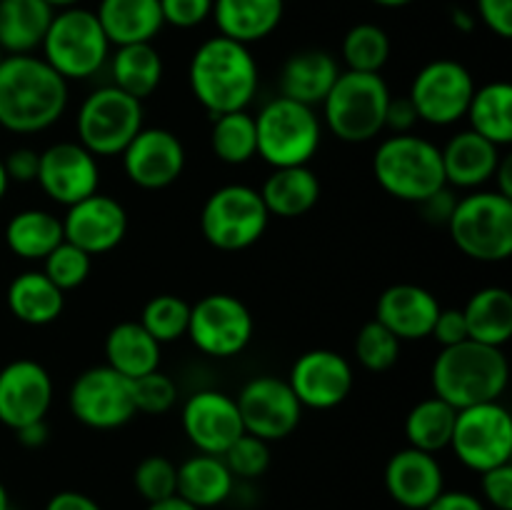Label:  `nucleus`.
I'll return each instance as SVG.
<instances>
[{
	"mask_svg": "<svg viewBox=\"0 0 512 510\" xmlns=\"http://www.w3.org/2000/svg\"><path fill=\"white\" fill-rule=\"evenodd\" d=\"M68 80L40 55H5L0 63V125L10 133H43L68 108Z\"/></svg>",
	"mask_w": 512,
	"mask_h": 510,
	"instance_id": "nucleus-1",
	"label": "nucleus"
},
{
	"mask_svg": "<svg viewBox=\"0 0 512 510\" xmlns=\"http://www.w3.org/2000/svg\"><path fill=\"white\" fill-rule=\"evenodd\" d=\"M190 90L210 118L233 110H248L258 93V63L250 45L213 35L203 40L190 58Z\"/></svg>",
	"mask_w": 512,
	"mask_h": 510,
	"instance_id": "nucleus-2",
	"label": "nucleus"
},
{
	"mask_svg": "<svg viewBox=\"0 0 512 510\" xmlns=\"http://www.w3.org/2000/svg\"><path fill=\"white\" fill-rule=\"evenodd\" d=\"M433 393L455 410L493 403L503 398L510 383V363L503 348L463 340L443 348L430 370Z\"/></svg>",
	"mask_w": 512,
	"mask_h": 510,
	"instance_id": "nucleus-3",
	"label": "nucleus"
},
{
	"mask_svg": "<svg viewBox=\"0 0 512 510\" xmlns=\"http://www.w3.org/2000/svg\"><path fill=\"white\" fill-rule=\"evenodd\" d=\"M373 175L385 193L415 205L448 185L438 145L413 133L388 135L375 148Z\"/></svg>",
	"mask_w": 512,
	"mask_h": 510,
	"instance_id": "nucleus-4",
	"label": "nucleus"
},
{
	"mask_svg": "<svg viewBox=\"0 0 512 510\" xmlns=\"http://www.w3.org/2000/svg\"><path fill=\"white\" fill-rule=\"evenodd\" d=\"M390 88L380 73L340 70L323 100V120L343 143H368L385 130Z\"/></svg>",
	"mask_w": 512,
	"mask_h": 510,
	"instance_id": "nucleus-5",
	"label": "nucleus"
},
{
	"mask_svg": "<svg viewBox=\"0 0 512 510\" xmlns=\"http://www.w3.org/2000/svg\"><path fill=\"white\" fill-rule=\"evenodd\" d=\"M110 40L105 38L95 10L65 8L55 10L45 38L40 43V58L65 80H88L108 63Z\"/></svg>",
	"mask_w": 512,
	"mask_h": 510,
	"instance_id": "nucleus-6",
	"label": "nucleus"
},
{
	"mask_svg": "<svg viewBox=\"0 0 512 510\" xmlns=\"http://www.w3.org/2000/svg\"><path fill=\"white\" fill-rule=\"evenodd\" d=\"M448 230L463 255L480 263H503L512 255V200L498 190H473L455 200Z\"/></svg>",
	"mask_w": 512,
	"mask_h": 510,
	"instance_id": "nucleus-7",
	"label": "nucleus"
},
{
	"mask_svg": "<svg viewBox=\"0 0 512 510\" xmlns=\"http://www.w3.org/2000/svg\"><path fill=\"white\" fill-rule=\"evenodd\" d=\"M255 135L258 155L270 168L308 165L323 140V120L310 105L278 95L255 115Z\"/></svg>",
	"mask_w": 512,
	"mask_h": 510,
	"instance_id": "nucleus-8",
	"label": "nucleus"
},
{
	"mask_svg": "<svg viewBox=\"0 0 512 510\" xmlns=\"http://www.w3.org/2000/svg\"><path fill=\"white\" fill-rule=\"evenodd\" d=\"M270 213L260 190L230 183L210 193L200 210V233L213 248L235 253L258 243L268 230Z\"/></svg>",
	"mask_w": 512,
	"mask_h": 510,
	"instance_id": "nucleus-9",
	"label": "nucleus"
},
{
	"mask_svg": "<svg viewBox=\"0 0 512 510\" xmlns=\"http://www.w3.org/2000/svg\"><path fill=\"white\" fill-rule=\"evenodd\" d=\"M75 128H78V143L95 158L120 155L145 128L143 103L115 85H103L80 103Z\"/></svg>",
	"mask_w": 512,
	"mask_h": 510,
	"instance_id": "nucleus-10",
	"label": "nucleus"
},
{
	"mask_svg": "<svg viewBox=\"0 0 512 510\" xmlns=\"http://www.w3.org/2000/svg\"><path fill=\"white\" fill-rule=\"evenodd\" d=\"M455 458L475 473L510 463L512 458V415L500 400L460 408L455 415L453 438Z\"/></svg>",
	"mask_w": 512,
	"mask_h": 510,
	"instance_id": "nucleus-11",
	"label": "nucleus"
},
{
	"mask_svg": "<svg viewBox=\"0 0 512 510\" xmlns=\"http://www.w3.org/2000/svg\"><path fill=\"white\" fill-rule=\"evenodd\" d=\"M475 78L463 63L450 58L430 60L418 70L410 85V103L418 120L428 125H453L465 118L475 93Z\"/></svg>",
	"mask_w": 512,
	"mask_h": 510,
	"instance_id": "nucleus-12",
	"label": "nucleus"
},
{
	"mask_svg": "<svg viewBox=\"0 0 512 510\" xmlns=\"http://www.w3.org/2000/svg\"><path fill=\"white\" fill-rule=\"evenodd\" d=\"M70 413L93 430H118L138 415L133 403V380L108 365L83 370L68 393Z\"/></svg>",
	"mask_w": 512,
	"mask_h": 510,
	"instance_id": "nucleus-13",
	"label": "nucleus"
},
{
	"mask_svg": "<svg viewBox=\"0 0 512 510\" xmlns=\"http://www.w3.org/2000/svg\"><path fill=\"white\" fill-rule=\"evenodd\" d=\"M253 333V313L235 295L213 293L190 305L188 338L210 358H233L243 353Z\"/></svg>",
	"mask_w": 512,
	"mask_h": 510,
	"instance_id": "nucleus-14",
	"label": "nucleus"
},
{
	"mask_svg": "<svg viewBox=\"0 0 512 510\" xmlns=\"http://www.w3.org/2000/svg\"><path fill=\"white\" fill-rule=\"evenodd\" d=\"M235 403H238L245 433L268 440V443L293 435L303 418V405L295 398L290 383L275 375H258L248 380L243 390L235 395Z\"/></svg>",
	"mask_w": 512,
	"mask_h": 510,
	"instance_id": "nucleus-15",
	"label": "nucleus"
},
{
	"mask_svg": "<svg viewBox=\"0 0 512 510\" xmlns=\"http://www.w3.org/2000/svg\"><path fill=\"white\" fill-rule=\"evenodd\" d=\"M288 383L303 408L330 410L348 398L355 375L350 360L338 350L315 348L298 355L290 368Z\"/></svg>",
	"mask_w": 512,
	"mask_h": 510,
	"instance_id": "nucleus-16",
	"label": "nucleus"
},
{
	"mask_svg": "<svg viewBox=\"0 0 512 510\" xmlns=\"http://www.w3.org/2000/svg\"><path fill=\"white\" fill-rule=\"evenodd\" d=\"M35 183L50 200L68 208V205H75L78 200L98 193V158L80 143L60 140V143L48 145L40 153Z\"/></svg>",
	"mask_w": 512,
	"mask_h": 510,
	"instance_id": "nucleus-17",
	"label": "nucleus"
},
{
	"mask_svg": "<svg viewBox=\"0 0 512 510\" xmlns=\"http://www.w3.org/2000/svg\"><path fill=\"white\" fill-rule=\"evenodd\" d=\"M183 433L198 453L223 455L245 433L238 403L223 390H198L183 405Z\"/></svg>",
	"mask_w": 512,
	"mask_h": 510,
	"instance_id": "nucleus-18",
	"label": "nucleus"
},
{
	"mask_svg": "<svg viewBox=\"0 0 512 510\" xmlns=\"http://www.w3.org/2000/svg\"><path fill=\"white\" fill-rule=\"evenodd\" d=\"M130 183L143 190H163L185 170V148L168 128H143L120 153Z\"/></svg>",
	"mask_w": 512,
	"mask_h": 510,
	"instance_id": "nucleus-19",
	"label": "nucleus"
},
{
	"mask_svg": "<svg viewBox=\"0 0 512 510\" xmlns=\"http://www.w3.org/2000/svg\"><path fill=\"white\" fill-rule=\"evenodd\" d=\"M53 405V378L38 360L20 358L0 370V423L10 430L45 420Z\"/></svg>",
	"mask_w": 512,
	"mask_h": 510,
	"instance_id": "nucleus-20",
	"label": "nucleus"
},
{
	"mask_svg": "<svg viewBox=\"0 0 512 510\" xmlns=\"http://www.w3.org/2000/svg\"><path fill=\"white\" fill-rule=\"evenodd\" d=\"M128 233V213L115 198L93 193L68 205L63 218V238L88 255L110 253Z\"/></svg>",
	"mask_w": 512,
	"mask_h": 510,
	"instance_id": "nucleus-21",
	"label": "nucleus"
},
{
	"mask_svg": "<svg viewBox=\"0 0 512 510\" xmlns=\"http://www.w3.org/2000/svg\"><path fill=\"white\" fill-rule=\"evenodd\" d=\"M383 480L390 498L408 510H425L445 490L438 458L410 445L388 460Z\"/></svg>",
	"mask_w": 512,
	"mask_h": 510,
	"instance_id": "nucleus-22",
	"label": "nucleus"
},
{
	"mask_svg": "<svg viewBox=\"0 0 512 510\" xmlns=\"http://www.w3.org/2000/svg\"><path fill=\"white\" fill-rule=\"evenodd\" d=\"M438 313V298L428 288L413 283L390 285L380 293L375 305V320L383 323L400 343L430 338Z\"/></svg>",
	"mask_w": 512,
	"mask_h": 510,
	"instance_id": "nucleus-23",
	"label": "nucleus"
},
{
	"mask_svg": "<svg viewBox=\"0 0 512 510\" xmlns=\"http://www.w3.org/2000/svg\"><path fill=\"white\" fill-rule=\"evenodd\" d=\"M338 75L340 65L328 50L305 48L285 60L280 68L278 88L283 98L315 108V105H323Z\"/></svg>",
	"mask_w": 512,
	"mask_h": 510,
	"instance_id": "nucleus-24",
	"label": "nucleus"
},
{
	"mask_svg": "<svg viewBox=\"0 0 512 510\" xmlns=\"http://www.w3.org/2000/svg\"><path fill=\"white\" fill-rule=\"evenodd\" d=\"M443 155L445 183L453 188L475 190L493 180L495 168L500 163V148L475 130H460L440 148Z\"/></svg>",
	"mask_w": 512,
	"mask_h": 510,
	"instance_id": "nucleus-25",
	"label": "nucleus"
},
{
	"mask_svg": "<svg viewBox=\"0 0 512 510\" xmlns=\"http://www.w3.org/2000/svg\"><path fill=\"white\" fill-rule=\"evenodd\" d=\"M285 13V0H213L210 18L218 35L250 45L275 33Z\"/></svg>",
	"mask_w": 512,
	"mask_h": 510,
	"instance_id": "nucleus-26",
	"label": "nucleus"
},
{
	"mask_svg": "<svg viewBox=\"0 0 512 510\" xmlns=\"http://www.w3.org/2000/svg\"><path fill=\"white\" fill-rule=\"evenodd\" d=\"M95 15L110 45L153 43L163 30L160 0H100Z\"/></svg>",
	"mask_w": 512,
	"mask_h": 510,
	"instance_id": "nucleus-27",
	"label": "nucleus"
},
{
	"mask_svg": "<svg viewBox=\"0 0 512 510\" xmlns=\"http://www.w3.org/2000/svg\"><path fill=\"white\" fill-rule=\"evenodd\" d=\"M320 180L308 165L293 168H273L260 188L270 218H300L310 213L320 200Z\"/></svg>",
	"mask_w": 512,
	"mask_h": 510,
	"instance_id": "nucleus-28",
	"label": "nucleus"
},
{
	"mask_svg": "<svg viewBox=\"0 0 512 510\" xmlns=\"http://www.w3.org/2000/svg\"><path fill=\"white\" fill-rule=\"evenodd\" d=\"M105 365L118 370L128 380L148 375L160 368V343L133 320L113 325L105 335Z\"/></svg>",
	"mask_w": 512,
	"mask_h": 510,
	"instance_id": "nucleus-29",
	"label": "nucleus"
},
{
	"mask_svg": "<svg viewBox=\"0 0 512 510\" xmlns=\"http://www.w3.org/2000/svg\"><path fill=\"white\" fill-rule=\"evenodd\" d=\"M235 478L220 455L198 453L178 465V490L183 500L198 510L215 508L233 495Z\"/></svg>",
	"mask_w": 512,
	"mask_h": 510,
	"instance_id": "nucleus-30",
	"label": "nucleus"
},
{
	"mask_svg": "<svg viewBox=\"0 0 512 510\" xmlns=\"http://www.w3.org/2000/svg\"><path fill=\"white\" fill-rule=\"evenodd\" d=\"M55 10L45 0H0V48L28 55L40 48Z\"/></svg>",
	"mask_w": 512,
	"mask_h": 510,
	"instance_id": "nucleus-31",
	"label": "nucleus"
},
{
	"mask_svg": "<svg viewBox=\"0 0 512 510\" xmlns=\"http://www.w3.org/2000/svg\"><path fill=\"white\" fill-rule=\"evenodd\" d=\"M8 308L20 323L48 325L63 313L65 293L43 270H25L8 285Z\"/></svg>",
	"mask_w": 512,
	"mask_h": 510,
	"instance_id": "nucleus-32",
	"label": "nucleus"
},
{
	"mask_svg": "<svg viewBox=\"0 0 512 510\" xmlns=\"http://www.w3.org/2000/svg\"><path fill=\"white\" fill-rule=\"evenodd\" d=\"M468 338L503 348L512 338V295L508 288L488 285L473 293L463 308Z\"/></svg>",
	"mask_w": 512,
	"mask_h": 510,
	"instance_id": "nucleus-33",
	"label": "nucleus"
},
{
	"mask_svg": "<svg viewBox=\"0 0 512 510\" xmlns=\"http://www.w3.org/2000/svg\"><path fill=\"white\" fill-rule=\"evenodd\" d=\"M108 60L110 78H113L110 85H115L123 93L133 95L140 103L160 88V80H163V58L153 48V43L118 45Z\"/></svg>",
	"mask_w": 512,
	"mask_h": 510,
	"instance_id": "nucleus-34",
	"label": "nucleus"
},
{
	"mask_svg": "<svg viewBox=\"0 0 512 510\" xmlns=\"http://www.w3.org/2000/svg\"><path fill=\"white\" fill-rule=\"evenodd\" d=\"M63 240V220L50 210H20L5 225V243L23 260H43Z\"/></svg>",
	"mask_w": 512,
	"mask_h": 510,
	"instance_id": "nucleus-35",
	"label": "nucleus"
},
{
	"mask_svg": "<svg viewBox=\"0 0 512 510\" xmlns=\"http://www.w3.org/2000/svg\"><path fill=\"white\" fill-rule=\"evenodd\" d=\"M465 118L470 120V130L483 135L485 140L498 148L512 143V85L505 80L475 88L473 100L468 105Z\"/></svg>",
	"mask_w": 512,
	"mask_h": 510,
	"instance_id": "nucleus-36",
	"label": "nucleus"
},
{
	"mask_svg": "<svg viewBox=\"0 0 512 510\" xmlns=\"http://www.w3.org/2000/svg\"><path fill=\"white\" fill-rule=\"evenodd\" d=\"M455 415L458 410L438 395L415 403L405 418V438H408L410 448L433 455L448 448L450 438H453Z\"/></svg>",
	"mask_w": 512,
	"mask_h": 510,
	"instance_id": "nucleus-37",
	"label": "nucleus"
},
{
	"mask_svg": "<svg viewBox=\"0 0 512 510\" xmlns=\"http://www.w3.org/2000/svg\"><path fill=\"white\" fill-rule=\"evenodd\" d=\"M210 148L215 158L228 165H243L258 155V135H255V115L248 110L215 115L210 130Z\"/></svg>",
	"mask_w": 512,
	"mask_h": 510,
	"instance_id": "nucleus-38",
	"label": "nucleus"
},
{
	"mask_svg": "<svg viewBox=\"0 0 512 510\" xmlns=\"http://www.w3.org/2000/svg\"><path fill=\"white\" fill-rule=\"evenodd\" d=\"M340 55H343L345 70L380 73L390 60V38L380 25L358 23L345 33Z\"/></svg>",
	"mask_w": 512,
	"mask_h": 510,
	"instance_id": "nucleus-39",
	"label": "nucleus"
},
{
	"mask_svg": "<svg viewBox=\"0 0 512 510\" xmlns=\"http://www.w3.org/2000/svg\"><path fill=\"white\" fill-rule=\"evenodd\" d=\"M140 325L163 343H175V340L185 338L188 335V323H190V303L180 295H155L145 303L143 313H140Z\"/></svg>",
	"mask_w": 512,
	"mask_h": 510,
	"instance_id": "nucleus-40",
	"label": "nucleus"
},
{
	"mask_svg": "<svg viewBox=\"0 0 512 510\" xmlns=\"http://www.w3.org/2000/svg\"><path fill=\"white\" fill-rule=\"evenodd\" d=\"M355 358L370 373H385L398 363L400 340L373 318L355 335Z\"/></svg>",
	"mask_w": 512,
	"mask_h": 510,
	"instance_id": "nucleus-41",
	"label": "nucleus"
},
{
	"mask_svg": "<svg viewBox=\"0 0 512 510\" xmlns=\"http://www.w3.org/2000/svg\"><path fill=\"white\" fill-rule=\"evenodd\" d=\"M90 270H93V255H88L68 240H63L58 248L50 250L43 258V273L63 293L80 288L88 280Z\"/></svg>",
	"mask_w": 512,
	"mask_h": 510,
	"instance_id": "nucleus-42",
	"label": "nucleus"
},
{
	"mask_svg": "<svg viewBox=\"0 0 512 510\" xmlns=\"http://www.w3.org/2000/svg\"><path fill=\"white\" fill-rule=\"evenodd\" d=\"M133 485L148 505L173 498L178 490V465L165 455H148L135 468Z\"/></svg>",
	"mask_w": 512,
	"mask_h": 510,
	"instance_id": "nucleus-43",
	"label": "nucleus"
},
{
	"mask_svg": "<svg viewBox=\"0 0 512 510\" xmlns=\"http://www.w3.org/2000/svg\"><path fill=\"white\" fill-rule=\"evenodd\" d=\"M220 458L225 460V465H228V470L233 473V478L255 480L270 468L273 455H270L268 440L243 433L223 455H220Z\"/></svg>",
	"mask_w": 512,
	"mask_h": 510,
	"instance_id": "nucleus-44",
	"label": "nucleus"
},
{
	"mask_svg": "<svg viewBox=\"0 0 512 510\" xmlns=\"http://www.w3.org/2000/svg\"><path fill=\"white\" fill-rule=\"evenodd\" d=\"M133 403L138 413L165 415L178 403V385L163 370H153L133 380Z\"/></svg>",
	"mask_w": 512,
	"mask_h": 510,
	"instance_id": "nucleus-45",
	"label": "nucleus"
},
{
	"mask_svg": "<svg viewBox=\"0 0 512 510\" xmlns=\"http://www.w3.org/2000/svg\"><path fill=\"white\" fill-rule=\"evenodd\" d=\"M163 23L190 30L203 25L213 13V0H160Z\"/></svg>",
	"mask_w": 512,
	"mask_h": 510,
	"instance_id": "nucleus-46",
	"label": "nucleus"
},
{
	"mask_svg": "<svg viewBox=\"0 0 512 510\" xmlns=\"http://www.w3.org/2000/svg\"><path fill=\"white\" fill-rule=\"evenodd\" d=\"M480 488L485 503L495 510H512V465L505 463L480 473Z\"/></svg>",
	"mask_w": 512,
	"mask_h": 510,
	"instance_id": "nucleus-47",
	"label": "nucleus"
},
{
	"mask_svg": "<svg viewBox=\"0 0 512 510\" xmlns=\"http://www.w3.org/2000/svg\"><path fill=\"white\" fill-rule=\"evenodd\" d=\"M478 18L498 38H512V0H475Z\"/></svg>",
	"mask_w": 512,
	"mask_h": 510,
	"instance_id": "nucleus-48",
	"label": "nucleus"
},
{
	"mask_svg": "<svg viewBox=\"0 0 512 510\" xmlns=\"http://www.w3.org/2000/svg\"><path fill=\"white\" fill-rule=\"evenodd\" d=\"M433 335L443 348H450V345H458L463 340H468V325H465L463 308H440L438 318H435Z\"/></svg>",
	"mask_w": 512,
	"mask_h": 510,
	"instance_id": "nucleus-49",
	"label": "nucleus"
},
{
	"mask_svg": "<svg viewBox=\"0 0 512 510\" xmlns=\"http://www.w3.org/2000/svg\"><path fill=\"white\" fill-rule=\"evenodd\" d=\"M38 165H40V153L33 148H15L10 150L3 158V168L8 180L13 183H35L38 178Z\"/></svg>",
	"mask_w": 512,
	"mask_h": 510,
	"instance_id": "nucleus-50",
	"label": "nucleus"
},
{
	"mask_svg": "<svg viewBox=\"0 0 512 510\" xmlns=\"http://www.w3.org/2000/svg\"><path fill=\"white\" fill-rule=\"evenodd\" d=\"M418 113H415L413 103H410L408 95H400V98H390L388 110H385V130H390L393 135L413 133V128L418 125Z\"/></svg>",
	"mask_w": 512,
	"mask_h": 510,
	"instance_id": "nucleus-51",
	"label": "nucleus"
},
{
	"mask_svg": "<svg viewBox=\"0 0 512 510\" xmlns=\"http://www.w3.org/2000/svg\"><path fill=\"white\" fill-rule=\"evenodd\" d=\"M425 510H485V505L465 490H443Z\"/></svg>",
	"mask_w": 512,
	"mask_h": 510,
	"instance_id": "nucleus-52",
	"label": "nucleus"
},
{
	"mask_svg": "<svg viewBox=\"0 0 512 510\" xmlns=\"http://www.w3.org/2000/svg\"><path fill=\"white\" fill-rule=\"evenodd\" d=\"M455 200L458 198H455V195H450L448 185H445L443 190H438V193L430 195V198H425L423 203H418V205H420V210H423L425 218L433 220V223L448 225L450 213H453V208H455Z\"/></svg>",
	"mask_w": 512,
	"mask_h": 510,
	"instance_id": "nucleus-53",
	"label": "nucleus"
},
{
	"mask_svg": "<svg viewBox=\"0 0 512 510\" xmlns=\"http://www.w3.org/2000/svg\"><path fill=\"white\" fill-rule=\"evenodd\" d=\"M45 510H103L90 495L78 490H60L45 503Z\"/></svg>",
	"mask_w": 512,
	"mask_h": 510,
	"instance_id": "nucleus-54",
	"label": "nucleus"
},
{
	"mask_svg": "<svg viewBox=\"0 0 512 510\" xmlns=\"http://www.w3.org/2000/svg\"><path fill=\"white\" fill-rule=\"evenodd\" d=\"M13 433L18 438V443L25 445V448H40V445L48 443V423L45 420L23 425V428L13 430Z\"/></svg>",
	"mask_w": 512,
	"mask_h": 510,
	"instance_id": "nucleus-55",
	"label": "nucleus"
},
{
	"mask_svg": "<svg viewBox=\"0 0 512 510\" xmlns=\"http://www.w3.org/2000/svg\"><path fill=\"white\" fill-rule=\"evenodd\" d=\"M493 180H495V190H498L500 195H505V198L512 200V158L510 155H503V158H500Z\"/></svg>",
	"mask_w": 512,
	"mask_h": 510,
	"instance_id": "nucleus-56",
	"label": "nucleus"
},
{
	"mask_svg": "<svg viewBox=\"0 0 512 510\" xmlns=\"http://www.w3.org/2000/svg\"><path fill=\"white\" fill-rule=\"evenodd\" d=\"M148 510H198L195 505H190L188 500H183L180 495H173V498H165L160 503H150Z\"/></svg>",
	"mask_w": 512,
	"mask_h": 510,
	"instance_id": "nucleus-57",
	"label": "nucleus"
},
{
	"mask_svg": "<svg viewBox=\"0 0 512 510\" xmlns=\"http://www.w3.org/2000/svg\"><path fill=\"white\" fill-rule=\"evenodd\" d=\"M450 20H453L455 28L463 30V33H470V30L475 28V18L468 13V10H463V8H455L453 13H450Z\"/></svg>",
	"mask_w": 512,
	"mask_h": 510,
	"instance_id": "nucleus-58",
	"label": "nucleus"
},
{
	"mask_svg": "<svg viewBox=\"0 0 512 510\" xmlns=\"http://www.w3.org/2000/svg\"><path fill=\"white\" fill-rule=\"evenodd\" d=\"M45 3H48L53 10H65V8H75V5H80L83 0H45Z\"/></svg>",
	"mask_w": 512,
	"mask_h": 510,
	"instance_id": "nucleus-59",
	"label": "nucleus"
},
{
	"mask_svg": "<svg viewBox=\"0 0 512 510\" xmlns=\"http://www.w3.org/2000/svg\"><path fill=\"white\" fill-rule=\"evenodd\" d=\"M375 5H380V8H405V5L415 3V0H373Z\"/></svg>",
	"mask_w": 512,
	"mask_h": 510,
	"instance_id": "nucleus-60",
	"label": "nucleus"
},
{
	"mask_svg": "<svg viewBox=\"0 0 512 510\" xmlns=\"http://www.w3.org/2000/svg\"><path fill=\"white\" fill-rule=\"evenodd\" d=\"M8 185H10V180H8V175H5L3 158H0V200H3V195L8 193Z\"/></svg>",
	"mask_w": 512,
	"mask_h": 510,
	"instance_id": "nucleus-61",
	"label": "nucleus"
},
{
	"mask_svg": "<svg viewBox=\"0 0 512 510\" xmlns=\"http://www.w3.org/2000/svg\"><path fill=\"white\" fill-rule=\"evenodd\" d=\"M0 510H10V495L8 490H5L3 480H0Z\"/></svg>",
	"mask_w": 512,
	"mask_h": 510,
	"instance_id": "nucleus-62",
	"label": "nucleus"
},
{
	"mask_svg": "<svg viewBox=\"0 0 512 510\" xmlns=\"http://www.w3.org/2000/svg\"><path fill=\"white\" fill-rule=\"evenodd\" d=\"M3 58H5V53H3V48H0V63H3Z\"/></svg>",
	"mask_w": 512,
	"mask_h": 510,
	"instance_id": "nucleus-63",
	"label": "nucleus"
}]
</instances>
